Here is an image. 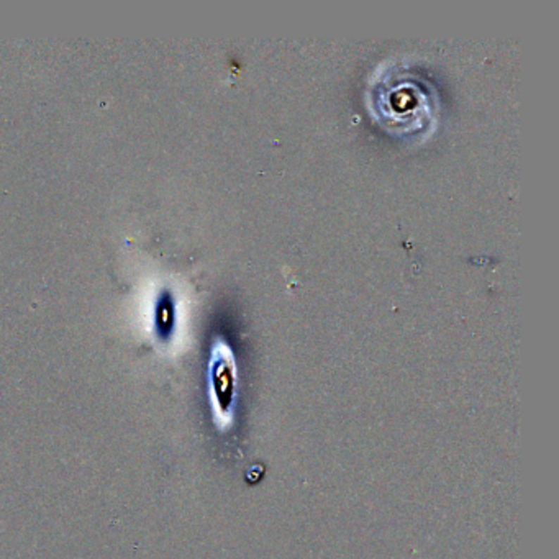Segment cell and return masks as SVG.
<instances>
[{
  "label": "cell",
  "instance_id": "2",
  "mask_svg": "<svg viewBox=\"0 0 559 559\" xmlns=\"http://www.w3.org/2000/svg\"><path fill=\"white\" fill-rule=\"evenodd\" d=\"M215 386H217V396L220 397L222 402H228L230 396H232V386H233V376L232 368L227 359H220L215 364Z\"/></svg>",
  "mask_w": 559,
  "mask_h": 559
},
{
  "label": "cell",
  "instance_id": "1",
  "mask_svg": "<svg viewBox=\"0 0 559 559\" xmlns=\"http://www.w3.org/2000/svg\"><path fill=\"white\" fill-rule=\"evenodd\" d=\"M423 101H425V96H423V94H418L417 89L413 91L410 84H406V86L396 87L391 92L387 101V107L392 113H398V115L415 113L418 108L422 107L420 103H423Z\"/></svg>",
  "mask_w": 559,
  "mask_h": 559
}]
</instances>
